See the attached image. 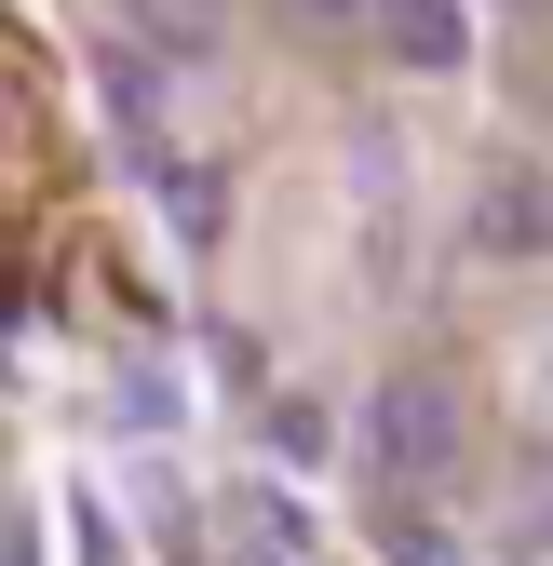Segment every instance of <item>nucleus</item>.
<instances>
[{"label":"nucleus","mask_w":553,"mask_h":566,"mask_svg":"<svg viewBox=\"0 0 553 566\" xmlns=\"http://www.w3.org/2000/svg\"><path fill=\"white\" fill-rule=\"evenodd\" d=\"M472 243H487V256H553V176L500 163L487 189H472Z\"/></svg>","instance_id":"2"},{"label":"nucleus","mask_w":553,"mask_h":566,"mask_svg":"<svg viewBox=\"0 0 553 566\" xmlns=\"http://www.w3.org/2000/svg\"><path fill=\"white\" fill-rule=\"evenodd\" d=\"M311 28H378V0H298Z\"/></svg>","instance_id":"5"},{"label":"nucleus","mask_w":553,"mask_h":566,"mask_svg":"<svg viewBox=\"0 0 553 566\" xmlns=\"http://www.w3.org/2000/svg\"><path fill=\"white\" fill-rule=\"evenodd\" d=\"M122 14H135L149 54H217L230 41V0H122Z\"/></svg>","instance_id":"4"},{"label":"nucleus","mask_w":553,"mask_h":566,"mask_svg":"<svg viewBox=\"0 0 553 566\" xmlns=\"http://www.w3.org/2000/svg\"><path fill=\"white\" fill-rule=\"evenodd\" d=\"M500 14H540V0H500Z\"/></svg>","instance_id":"6"},{"label":"nucleus","mask_w":553,"mask_h":566,"mask_svg":"<svg viewBox=\"0 0 553 566\" xmlns=\"http://www.w3.org/2000/svg\"><path fill=\"white\" fill-rule=\"evenodd\" d=\"M365 459H378L392 485H432V472L459 459V391H446V378H392V391L365 405Z\"/></svg>","instance_id":"1"},{"label":"nucleus","mask_w":553,"mask_h":566,"mask_svg":"<svg viewBox=\"0 0 553 566\" xmlns=\"http://www.w3.org/2000/svg\"><path fill=\"white\" fill-rule=\"evenodd\" d=\"M378 41H392L405 67H432V82L472 67V14H459V0H378Z\"/></svg>","instance_id":"3"}]
</instances>
